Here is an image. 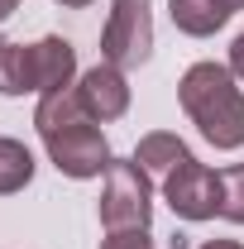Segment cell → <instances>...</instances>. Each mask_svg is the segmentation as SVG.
Instances as JSON below:
<instances>
[{"label": "cell", "mask_w": 244, "mask_h": 249, "mask_svg": "<svg viewBox=\"0 0 244 249\" xmlns=\"http://www.w3.org/2000/svg\"><path fill=\"white\" fill-rule=\"evenodd\" d=\"M201 249H244V245H240V240H206Z\"/></svg>", "instance_id": "cell-15"}, {"label": "cell", "mask_w": 244, "mask_h": 249, "mask_svg": "<svg viewBox=\"0 0 244 249\" xmlns=\"http://www.w3.org/2000/svg\"><path fill=\"white\" fill-rule=\"evenodd\" d=\"M29 58H34V91L38 96L72 87V77H77V48L67 38H58V34L38 38V43H29Z\"/></svg>", "instance_id": "cell-7"}, {"label": "cell", "mask_w": 244, "mask_h": 249, "mask_svg": "<svg viewBox=\"0 0 244 249\" xmlns=\"http://www.w3.org/2000/svg\"><path fill=\"white\" fill-rule=\"evenodd\" d=\"M34 129H38V139H43V149H48V158H53L58 173H67V178H105L110 144H105L101 124L87 115L77 87L38 96Z\"/></svg>", "instance_id": "cell-1"}, {"label": "cell", "mask_w": 244, "mask_h": 249, "mask_svg": "<svg viewBox=\"0 0 244 249\" xmlns=\"http://www.w3.org/2000/svg\"><path fill=\"white\" fill-rule=\"evenodd\" d=\"M177 101L201 129V139L215 149L244 144V91L235 87V72L220 62H192L177 82Z\"/></svg>", "instance_id": "cell-2"}, {"label": "cell", "mask_w": 244, "mask_h": 249, "mask_svg": "<svg viewBox=\"0 0 244 249\" xmlns=\"http://www.w3.org/2000/svg\"><path fill=\"white\" fill-rule=\"evenodd\" d=\"M235 5H240V10H244V0H235Z\"/></svg>", "instance_id": "cell-18"}, {"label": "cell", "mask_w": 244, "mask_h": 249, "mask_svg": "<svg viewBox=\"0 0 244 249\" xmlns=\"http://www.w3.org/2000/svg\"><path fill=\"white\" fill-rule=\"evenodd\" d=\"M187 158H192V149H187L177 134H163V129H158V134H144L139 149H134V163H139L149 178H168V173H173L177 163H187Z\"/></svg>", "instance_id": "cell-9"}, {"label": "cell", "mask_w": 244, "mask_h": 249, "mask_svg": "<svg viewBox=\"0 0 244 249\" xmlns=\"http://www.w3.org/2000/svg\"><path fill=\"white\" fill-rule=\"evenodd\" d=\"M77 96H82V106H87V115L96 124H110V120H120L124 110H129V82H124V72L115 62L87 67L82 82H77Z\"/></svg>", "instance_id": "cell-6"}, {"label": "cell", "mask_w": 244, "mask_h": 249, "mask_svg": "<svg viewBox=\"0 0 244 249\" xmlns=\"http://www.w3.org/2000/svg\"><path fill=\"white\" fill-rule=\"evenodd\" d=\"M149 220H153L149 173H144L134 158H110V168H105V192H101V225H105V235L149 230Z\"/></svg>", "instance_id": "cell-3"}, {"label": "cell", "mask_w": 244, "mask_h": 249, "mask_svg": "<svg viewBox=\"0 0 244 249\" xmlns=\"http://www.w3.org/2000/svg\"><path fill=\"white\" fill-rule=\"evenodd\" d=\"M220 216L244 225V163L220 173Z\"/></svg>", "instance_id": "cell-12"}, {"label": "cell", "mask_w": 244, "mask_h": 249, "mask_svg": "<svg viewBox=\"0 0 244 249\" xmlns=\"http://www.w3.org/2000/svg\"><path fill=\"white\" fill-rule=\"evenodd\" d=\"M235 10H240L235 0H168L173 24H177L182 34H192V38H206V34L225 29Z\"/></svg>", "instance_id": "cell-8"}, {"label": "cell", "mask_w": 244, "mask_h": 249, "mask_svg": "<svg viewBox=\"0 0 244 249\" xmlns=\"http://www.w3.org/2000/svg\"><path fill=\"white\" fill-rule=\"evenodd\" d=\"M230 72H235V77H244V34L230 43Z\"/></svg>", "instance_id": "cell-14"}, {"label": "cell", "mask_w": 244, "mask_h": 249, "mask_svg": "<svg viewBox=\"0 0 244 249\" xmlns=\"http://www.w3.org/2000/svg\"><path fill=\"white\" fill-rule=\"evenodd\" d=\"M15 10H19V0H0V19H10Z\"/></svg>", "instance_id": "cell-16"}, {"label": "cell", "mask_w": 244, "mask_h": 249, "mask_svg": "<svg viewBox=\"0 0 244 249\" xmlns=\"http://www.w3.org/2000/svg\"><path fill=\"white\" fill-rule=\"evenodd\" d=\"M163 201L173 206V216H182V220L220 216V173H211L196 158H187V163H177L163 178Z\"/></svg>", "instance_id": "cell-5"}, {"label": "cell", "mask_w": 244, "mask_h": 249, "mask_svg": "<svg viewBox=\"0 0 244 249\" xmlns=\"http://www.w3.org/2000/svg\"><path fill=\"white\" fill-rule=\"evenodd\" d=\"M58 5H67V10H82V5H91V0H58Z\"/></svg>", "instance_id": "cell-17"}, {"label": "cell", "mask_w": 244, "mask_h": 249, "mask_svg": "<svg viewBox=\"0 0 244 249\" xmlns=\"http://www.w3.org/2000/svg\"><path fill=\"white\" fill-rule=\"evenodd\" d=\"M101 249H153L149 230H120V235H105Z\"/></svg>", "instance_id": "cell-13"}, {"label": "cell", "mask_w": 244, "mask_h": 249, "mask_svg": "<svg viewBox=\"0 0 244 249\" xmlns=\"http://www.w3.org/2000/svg\"><path fill=\"white\" fill-rule=\"evenodd\" d=\"M153 53V10L149 0H110V19L101 29V62L144 67Z\"/></svg>", "instance_id": "cell-4"}, {"label": "cell", "mask_w": 244, "mask_h": 249, "mask_svg": "<svg viewBox=\"0 0 244 249\" xmlns=\"http://www.w3.org/2000/svg\"><path fill=\"white\" fill-rule=\"evenodd\" d=\"M34 91V58L24 43H0V96Z\"/></svg>", "instance_id": "cell-10"}, {"label": "cell", "mask_w": 244, "mask_h": 249, "mask_svg": "<svg viewBox=\"0 0 244 249\" xmlns=\"http://www.w3.org/2000/svg\"><path fill=\"white\" fill-rule=\"evenodd\" d=\"M29 178H34V154L19 139H0V196L24 192Z\"/></svg>", "instance_id": "cell-11"}]
</instances>
